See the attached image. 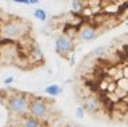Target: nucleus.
I'll return each instance as SVG.
<instances>
[{
	"label": "nucleus",
	"instance_id": "nucleus-16",
	"mask_svg": "<svg viewBox=\"0 0 128 127\" xmlns=\"http://www.w3.org/2000/svg\"><path fill=\"white\" fill-rule=\"evenodd\" d=\"M15 4H20V6H31L30 0H15Z\"/></svg>",
	"mask_w": 128,
	"mask_h": 127
},
{
	"label": "nucleus",
	"instance_id": "nucleus-15",
	"mask_svg": "<svg viewBox=\"0 0 128 127\" xmlns=\"http://www.w3.org/2000/svg\"><path fill=\"white\" fill-rule=\"evenodd\" d=\"M14 80H15V78H14V76H7V78L3 80V83H4L6 86H11L12 83H14Z\"/></svg>",
	"mask_w": 128,
	"mask_h": 127
},
{
	"label": "nucleus",
	"instance_id": "nucleus-4",
	"mask_svg": "<svg viewBox=\"0 0 128 127\" xmlns=\"http://www.w3.org/2000/svg\"><path fill=\"white\" fill-rule=\"evenodd\" d=\"M55 50L56 52L63 55V56H67L68 54H71L74 51V42H72L71 36H68L66 34L58 36L55 40Z\"/></svg>",
	"mask_w": 128,
	"mask_h": 127
},
{
	"label": "nucleus",
	"instance_id": "nucleus-17",
	"mask_svg": "<svg viewBox=\"0 0 128 127\" xmlns=\"http://www.w3.org/2000/svg\"><path fill=\"white\" fill-rule=\"evenodd\" d=\"M122 72H123V78L124 79H128V64L122 67Z\"/></svg>",
	"mask_w": 128,
	"mask_h": 127
},
{
	"label": "nucleus",
	"instance_id": "nucleus-2",
	"mask_svg": "<svg viewBox=\"0 0 128 127\" xmlns=\"http://www.w3.org/2000/svg\"><path fill=\"white\" fill-rule=\"evenodd\" d=\"M7 107L12 114L26 116L30 111V99L24 94H12L7 99Z\"/></svg>",
	"mask_w": 128,
	"mask_h": 127
},
{
	"label": "nucleus",
	"instance_id": "nucleus-5",
	"mask_svg": "<svg viewBox=\"0 0 128 127\" xmlns=\"http://www.w3.org/2000/svg\"><path fill=\"white\" fill-rule=\"evenodd\" d=\"M98 31L92 24H88V23H84L78 28V36L80 40L83 42H92L98 38Z\"/></svg>",
	"mask_w": 128,
	"mask_h": 127
},
{
	"label": "nucleus",
	"instance_id": "nucleus-3",
	"mask_svg": "<svg viewBox=\"0 0 128 127\" xmlns=\"http://www.w3.org/2000/svg\"><path fill=\"white\" fill-rule=\"evenodd\" d=\"M32 116L38 119H44L48 115V104L43 98H32L30 99V111Z\"/></svg>",
	"mask_w": 128,
	"mask_h": 127
},
{
	"label": "nucleus",
	"instance_id": "nucleus-10",
	"mask_svg": "<svg viewBox=\"0 0 128 127\" xmlns=\"http://www.w3.org/2000/svg\"><path fill=\"white\" fill-rule=\"evenodd\" d=\"M34 16L40 22H46L47 20V12L44 11L43 8H36L34 11Z\"/></svg>",
	"mask_w": 128,
	"mask_h": 127
},
{
	"label": "nucleus",
	"instance_id": "nucleus-12",
	"mask_svg": "<svg viewBox=\"0 0 128 127\" xmlns=\"http://www.w3.org/2000/svg\"><path fill=\"white\" fill-rule=\"evenodd\" d=\"M118 83V88L119 90H122V91H124V92H127L128 94V79H120L119 82H116Z\"/></svg>",
	"mask_w": 128,
	"mask_h": 127
},
{
	"label": "nucleus",
	"instance_id": "nucleus-6",
	"mask_svg": "<svg viewBox=\"0 0 128 127\" xmlns=\"http://www.w3.org/2000/svg\"><path fill=\"white\" fill-rule=\"evenodd\" d=\"M100 107H102V104H100V100L96 96H86L83 99V108L88 111V112L94 114V112H98V111L100 110Z\"/></svg>",
	"mask_w": 128,
	"mask_h": 127
},
{
	"label": "nucleus",
	"instance_id": "nucleus-20",
	"mask_svg": "<svg viewBox=\"0 0 128 127\" xmlns=\"http://www.w3.org/2000/svg\"><path fill=\"white\" fill-rule=\"evenodd\" d=\"M126 24H127V27H128V22H127V23H126Z\"/></svg>",
	"mask_w": 128,
	"mask_h": 127
},
{
	"label": "nucleus",
	"instance_id": "nucleus-14",
	"mask_svg": "<svg viewBox=\"0 0 128 127\" xmlns=\"http://www.w3.org/2000/svg\"><path fill=\"white\" fill-rule=\"evenodd\" d=\"M84 111L86 110L83 108V106H78L75 110V116L78 119H84Z\"/></svg>",
	"mask_w": 128,
	"mask_h": 127
},
{
	"label": "nucleus",
	"instance_id": "nucleus-9",
	"mask_svg": "<svg viewBox=\"0 0 128 127\" xmlns=\"http://www.w3.org/2000/svg\"><path fill=\"white\" fill-rule=\"evenodd\" d=\"M70 7H71V11L74 14H82L84 8H86V3H83V2H80V0H74V2H71L70 3Z\"/></svg>",
	"mask_w": 128,
	"mask_h": 127
},
{
	"label": "nucleus",
	"instance_id": "nucleus-18",
	"mask_svg": "<svg viewBox=\"0 0 128 127\" xmlns=\"http://www.w3.org/2000/svg\"><path fill=\"white\" fill-rule=\"evenodd\" d=\"M123 120H124V123H126V124L128 126V114H126V116L123 118Z\"/></svg>",
	"mask_w": 128,
	"mask_h": 127
},
{
	"label": "nucleus",
	"instance_id": "nucleus-19",
	"mask_svg": "<svg viewBox=\"0 0 128 127\" xmlns=\"http://www.w3.org/2000/svg\"><path fill=\"white\" fill-rule=\"evenodd\" d=\"M68 127H84V126H80V124H70Z\"/></svg>",
	"mask_w": 128,
	"mask_h": 127
},
{
	"label": "nucleus",
	"instance_id": "nucleus-1",
	"mask_svg": "<svg viewBox=\"0 0 128 127\" xmlns=\"http://www.w3.org/2000/svg\"><path fill=\"white\" fill-rule=\"evenodd\" d=\"M30 26L22 19H11L0 26V39L3 40H15L20 39L28 32Z\"/></svg>",
	"mask_w": 128,
	"mask_h": 127
},
{
	"label": "nucleus",
	"instance_id": "nucleus-8",
	"mask_svg": "<svg viewBox=\"0 0 128 127\" xmlns=\"http://www.w3.org/2000/svg\"><path fill=\"white\" fill-rule=\"evenodd\" d=\"M62 91H63V88L59 84H50V86L46 87L44 92L47 95H50V96H58V95L62 94Z\"/></svg>",
	"mask_w": 128,
	"mask_h": 127
},
{
	"label": "nucleus",
	"instance_id": "nucleus-7",
	"mask_svg": "<svg viewBox=\"0 0 128 127\" xmlns=\"http://www.w3.org/2000/svg\"><path fill=\"white\" fill-rule=\"evenodd\" d=\"M22 127H43V124L38 118L32 116V115H26V116H23Z\"/></svg>",
	"mask_w": 128,
	"mask_h": 127
},
{
	"label": "nucleus",
	"instance_id": "nucleus-13",
	"mask_svg": "<svg viewBox=\"0 0 128 127\" xmlns=\"http://www.w3.org/2000/svg\"><path fill=\"white\" fill-rule=\"evenodd\" d=\"M103 54H106V47H104V46H100V47H98V48H95L94 51H92V52H91V56L98 58V56H102Z\"/></svg>",
	"mask_w": 128,
	"mask_h": 127
},
{
	"label": "nucleus",
	"instance_id": "nucleus-11",
	"mask_svg": "<svg viewBox=\"0 0 128 127\" xmlns=\"http://www.w3.org/2000/svg\"><path fill=\"white\" fill-rule=\"evenodd\" d=\"M31 56L34 59H36V60H42L43 59V52L40 51V48L38 46H34L31 48Z\"/></svg>",
	"mask_w": 128,
	"mask_h": 127
}]
</instances>
